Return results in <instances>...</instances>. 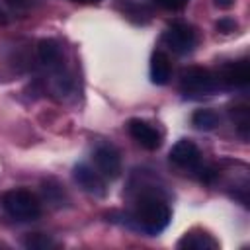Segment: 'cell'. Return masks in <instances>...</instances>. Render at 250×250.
I'll list each match as a JSON object with an SVG mask.
<instances>
[{"label": "cell", "mask_w": 250, "mask_h": 250, "mask_svg": "<svg viewBox=\"0 0 250 250\" xmlns=\"http://www.w3.org/2000/svg\"><path fill=\"white\" fill-rule=\"evenodd\" d=\"M133 219H135L137 227L141 230H145L146 234H158L168 227L172 213H170L168 203L160 195L145 193L137 201V209H135Z\"/></svg>", "instance_id": "6da1fadb"}, {"label": "cell", "mask_w": 250, "mask_h": 250, "mask_svg": "<svg viewBox=\"0 0 250 250\" xmlns=\"http://www.w3.org/2000/svg\"><path fill=\"white\" fill-rule=\"evenodd\" d=\"M2 207L16 221H33L41 215L39 199L31 191L21 189V188L6 191L2 195Z\"/></svg>", "instance_id": "7a4b0ae2"}, {"label": "cell", "mask_w": 250, "mask_h": 250, "mask_svg": "<svg viewBox=\"0 0 250 250\" xmlns=\"http://www.w3.org/2000/svg\"><path fill=\"white\" fill-rule=\"evenodd\" d=\"M217 76L203 68V66H189L186 70H182V78H180V86L186 94H211L217 88Z\"/></svg>", "instance_id": "3957f363"}, {"label": "cell", "mask_w": 250, "mask_h": 250, "mask_svg": "<svg viewBox=\"0 0 250 250\" xmlns=\"http://www.w3.org/2000/svg\"><path fill=\"white\" fill-rule=\"evenodd\" d=\"M164 41L174 53L186 55V53H191L193 47L197 45V31L193 29V25L186 21H174L164 31Z\"/></svg>", "instance_id": "277c9868"}, {"label": "cell", "mask_w": 250, "mask_h": 250, "mask_svg": "<svg viewBox=\"0 0 250 250\" xmlns=\"http://www.w3.org/2000/svg\"><path fill=\"white\" fill-rule=\"evenodd\" d=\"M94 164L96 170L107 180H115L121 174V156L111 145H100L94 150Z\"/></svg>", "instance_id": "5b68a950"}, {"label": "cell", "mask_w": 250, "mask_h": 250, "mask_svg": "<svg viewBox=\"0 0 250 250\" xmlns=\"http://www.w3.org/2000/svg\"><path fill=\"white\" fill-rule=\"evenodd\" d=\"M127 131L133 137V141L137 145H141L143 148H146V150H156L162 145L160 133L150 123H146L143 119H129L127 121Z\"/></svg>", "instance_id": "8992f818"}, {"label": "cell", "mask_w": 250, "mask_h": 250, "mask_svg": "<svg viewBox=\"0 0 250 250\" xmlns=\"http://www.w3.org/2000/svg\"><path fill=\"white\" fill-rule=\"evenodd\" d=\"M170 162L176 164L178 168L184 170H193L197 168L199 160H201V152L197 148V145L189 139H180L172 148H170Z\"/></svg>", "instance_id": "52a82bcc"}, {"label": "cell", "mask_w": 250, "mask_h": 250, "mask_svg": "<svg viewBox=\"0 0 250 250\" xmlns=\"http://www.w3.org/2000/svg\"><path fill=\"white\" fill-rule=\"evenodd\" d=\"M72 176H74L76 184H78L84 191H88V193H92V195H104V193H105L104 176H102L98 170L90 168L88 164H84V162L76 164Z\"/></svg>", "instance_id": "ba28073f"}, {"label": "cell", "mask_w": 250, "mask_h": 250, "mask_svg": "<svg viewBox=\"0 0 250 250\" xmlns=\"http://www.w3.org/2000/svg\"><path fill=\"white\" fill-rule=\"evenodd\" d=\"M217 82H223L230 88H244L250 82V68L246 61H234L221 68Z\"/></svg>", "instance_id": "9c48e42d"}, {"label": "cell", "mask_w": 250, "mask_h": 250, "mask_svg": "<svg viewBox=\"0 0 250 250\" xmlns=\"http://www.w3.org/2000/svg\"><path fill=\"white\" fill-rule=\"evenodd\" d=\"M37 59H39V62H41L45 68H49L53 74L64 70L61 47H59L57 41H53V39H41V41L37 43Z\"/></svg>", "instance_id": "30bf717a"}, {"label": "cell", "mask_w": 250, "mask_h": 250, "mask_svg": "<svg viewBox=\"0 0 250 250\" xmlns=\"http://www.w3.org/2000/svg\"><path fill=\"white\" fill-rule=\"evenodd\" d=\"M148 74H150V82L152 84H156V86L168 84V80L172 76V62H170V57L164 51H154L152 53Z\"/></svg>", "instance_id": "8fae6325"}, {"label": "cell", "mask_w": 250, "mask_h": 250, "mask_svg": "<svg viewBox=\"0 0 250 250\" xmlns=\"http://www.w3.org/2000/svg\"><path fill=\"white\" fill-rule=\"evenodd\" d=\"M178 248L182 250H219V242L203 230H189L178 240Z\"/></svg>", "instance_id": "7c38bea8"}, {"label": "cell", "mask_w": 250, "mask_h": 250, "mask_svg": "<svg viewBox=\"0 0 250 250\" xmlns=\"http://www.w3.org/2000/svg\"><path fill=\"white\" fill-rule=\"evenodd\" d=\"M191 125L199 131H213L219 125V115H217V111H213L209 107L197 109L191 115Z\"/></svg>", "instance_id": "4fadbf2b"}, {"label": "cell", "mask_w": 250, "mask_h": 250, "mask_svg": "<svg viewBox=\"0 0 250 250\" xmlns=\"http://www.w3.org/2000/svg\"><path fill=\"white\" fill-rule=\"evenodd\" d=\"M230 115H232V121H234V125H236V129H238V133L242 135V139H248V109L242 105V107H232L230 109Z\"/></svg>", "instance_id": "5bb4252c"}, {"label": "cell", "mask_w": 250, "mask_h": 250, "mask_svg": "<svg viewBox=\"0 0 250 250\" xmlns=\"http://www.w3.org/2000/svg\"><path fill=\"white\" fill-rule=\"evenodd\" d=\"M23 246L29 248V250H47V248H53L55 246V240L49 238L47 234H29L25 240H23Z\"/></svg>", "instance_id": "9a60e30c"}, {"label": "cell", "mask_w": 250, "mask_h": 250, "mask_svg": "<svg viewBox=\"0 0 250 250\" xmlns=\"http://www.w3.org/2000/svg\"><path fill=\"white\" fill-rule=\"evenodd\" d=\"M188 2H189V0H154L156 6H160V8L168 10V12H178V10L186 8Z\"/></svg>", "instance_id": "2e32d148"}, {"label": "cell", "mask_w": 250, "mask_h": 250, "mask_svg": "<svg viewBox=\"0 0 250 250\" xmlns=\"http://www.w3.org/2000/svg\"><path fill=\"white\" fill-rule=\"evenodd\" d=\"M217 29L223 31V33H232V31L236 29V21L230 20V18H221V20L217 21Z\"/></svg>", "instance_id": "e0dca14e"}, {"label": "cell", "mask_w": 250, "mask_h": 250, "mask_svg": "<svg viewBox=\"0 0 250 250\" xmlns=\"http://www.w3.org/2000/svg\"><path fill=\"white\" fill-rule=\"evenodd\" d=\"M213 4H215L217 8H221V10H227V8H232L234 0H213Z\"/></svg>", "instance_id": "ac0fdd59"}, {"label": "cell", "mask_w": 250, "mask_h": 250, "mask_svg": "<svg viewBox=\"0 0 250 250\" xmlns=\"http://www.w3.org/2000/svg\"><path fill=\"white\" fill-rule=\"evenodd\" d=\"M12 6H18V8H21V6H25L27 4V0H8Z\"/></svg>", "instance_id": "d6986e66"}, {"label": "cell", "mask_w": 250, "mask_h": 250, "mask_svg": "<svg viewBox=\"0 0 250 250\" xmlns=\"http://www.w3.org/2000/svg\"><path fill=\"white\" fill-rule=\"evenodd\" d=\"M70 2H78V4H100L102 0H70Z\"/></svg>", "instance_id": "ffe728a7"}, {"label": "cell", "mask_w": 250, "mask_h": 250, "mask_svg": "<svg viewBox=\"0 0 250 250\" xmlns=\"http://www.w3.org/2000/svg\"><path fill=\"white\" fill-rule=\"evenodd\" d=\"M6 21H8V14L0 8V23H6Z\"/></svg>", "instance_id": "44dd1931"}]
</instances>
